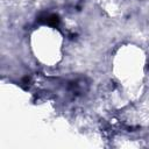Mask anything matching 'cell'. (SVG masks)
Here are the masks:
<instances>
[{"label": "cell", "mask_w": 149, "mask_h": 149, "mask_svg": "<svg viewBox=\"0 0 149 149\" xmlns=\"http://www.w3.org/2000/svg\"><path fill=\"white\" fill-rule=\"evenodd\" d=\"M45 23L50 24V26H57L59 23V19L56 14H48L45 15Z\"/></svg>", "instance_id": "cell-1"}]
</instances>
